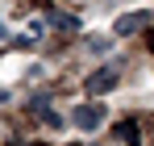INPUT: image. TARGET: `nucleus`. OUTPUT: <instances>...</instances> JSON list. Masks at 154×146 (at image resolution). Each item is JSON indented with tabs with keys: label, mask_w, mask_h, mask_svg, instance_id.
<instances>
[{
	"label": "nucleus",
	"mask_w": 154,
	"mask_h": 146,
	"mask_svg": "<svg viewBox=\"0 0 154 146\" xmlns=\"http://www.w3.org/2000/svg\"><path fill=\"white\" fill-rule=\"evenodd\" d=\"M146 25H154V8H142V13H125V17H117L112 33H117V38H129V33L146 29Z\"/></svg>",
	"instance_id": "obj_1"
},
{
	"label": "nucleus",
	"mask_w": 154,
	"mask_h": 146,
	"mask_svg": "<svg viewBox=\"0 0 154 146\" xmlns=\"http://www.w3.org/2000/svg\"><path fill=\"white\" fill-rule=\"evenodd\" d=\"M117 84H121V75L112 71V67H100V71H92V75H88V92H92V96H104V92H112Z\"/></svg>",
	"instance_id": "obj_2"
},
{
	"label": "nucleus",
	"mask_w": 154,
	"mask_h": 146,
	"mask_svg": "<svg viewBox=\"0 0 154 146\" xmlns=\"http://www.w3.org/2000/svg\"><path fill=\"white\" fill-rule=\"evenodd\" d=\"M71 121H75L79 129H96V125L104 121V104H79L75 113H71Z\"/></svg>",
	"instance_id": "obj_3"
},
{
	"label": "nucleus",
	"mask_w": 154,
	"mask_h": 146,
	"mask_svg": "<svg viewBox=\"0 0 154 146\" xmlns=\"http://www.w3.org/2000/svg\"><path fill=\"white\" fill-rule=\"evenodd\" d=\"M29 109H33V113H38L46 125H63V117H58L54 109H46V100H42V96H38V100H29Z\"/></svg>",
	"instance_id": "obj_4"
},
{
	"label": "nucleus",
	"mask_w": 154,
	"mask_h": 146,
	"mask_svg": "<svg viewBox=\"0 0 154 146\" xmlns=\"http://www.w3.org/2000/svg\"><path fill=\"white\" fill-rule=\"evenodd\" d=\"M50 21L58 29H79V17H71V13H50Z\"/></svg>",
	"instance_id": "obj_5"
},
{
	"label": "nucleus",
	"mask_w": 154,
	"mask_h": 146,
	"mask_svg": "<svg viewBox=\"0 0 154 146\" xmlns=\"http://www.w3.org/2000/svg\"><path fill=\"white\" fill-rule=\"evenodd\" d=\"M117 138H121V142H137V125H133V121H125L121 129H117Z\"/></svg>",
	"instance_id": "obj_6"
},
{
	"label": "nucleus",
	"mask_w": 154,
	"mask_h": 146,
	"mask_svg": "<svg viewBox=\"0 0 154 146\" xmlns=\"http://www.w3.org/2000/svg\"><path fill=\"white\" fill-rule=\"evenodd\" d=\"M112 46V42H108V38H92V50H96V54H104V50Z\"/></svg>",
	"instance_id": "obj_7"
},
{
	"label": "nucleus",
	"mask_w": 154,
	"mask_h": 146,
	"mask_svg": "<svg viewBox=\"0 0 154 146\" xmlns=\"http://www.w3.org/2000/svg\"><path fill=\"white\" fill-rule=\"evenodd\" d=\"M4 100H8V92H4V88H0V104H4Z\"/></svg>",
	"instance_id": "obj_8"
}]
</instances>
